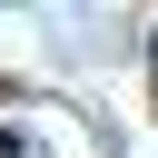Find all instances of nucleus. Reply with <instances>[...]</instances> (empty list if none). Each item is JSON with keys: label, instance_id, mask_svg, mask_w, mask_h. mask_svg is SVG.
<instances>
[{"label": "nucleus", "instance_id": "f257e3e1", "mask_svg": "<svg viewBox=\"0 0 158 158\" xmlns=\"http://www.w3.org/2000/svg\"><path fill=\"white\" fill-rule=\"evenodd\" d=\"M148 69H158V30H148Z\"/></svg>", "mask_w": 158, "mask_h": 158}]
</instances>
